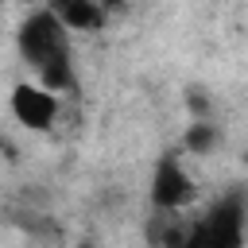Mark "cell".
Segmentation results:
<instances>
[{
	"label": "cell",
	"mask_w": 248,
	"mask_h": 248,
	"mask_svg": "<svg viewBox=\"0 0 248 248\" xmlns=\"http://www.w3.org/2000/svg\"><path fill=\"white\" fill-rule=\"evenodd\" d=\"M213 143H217V124H209V120H194V124H186L182 147H186L190 155H205Z\"/></svg>",
	"instance_id": "cell-6"
},
{
	"label": "cell",
	"mask_w": 248,
	"mask_h": 248,
	"mask_svg": "<svg viewBox=\"0 0 248 248\" xmlns=\"http://www.w3.org/2000/svg\"><path fill=\"white\" fill-rule=\"evenodd\" d=\"M16 46H19V58L27 62V70L35 74L39 85H46V89L58 93V97L78 93V70H74L70 27H66L46 4L35 8V12L19 23Z\"/></svg>",
	"instance_id": "cell-1"
},
{
	"label": "cell",
	"mask_w": 248,
	"mask_h": 248,
	"mask_svg": "<svg viewBox=\"0 0 248 248\" xmlns=\"http://www.w3.org/2000/svg\"><path fill=\"white\" fill-rule=\"evenodd\" d=\"M244 229H248L244 194H225L217 205H209L194 221L186 248H244Z\"/></svg>",
	"instance_id": "cell-2"
},
{
	"label": "cell",
	"mask_w": 248,
	"mask_h": 248,
	"mask_svg": "<svg viewBox=\"0 0 248 248\" xmlns=\"http://www.w3.org/2000/svg\"><path fill=\"white\" fill-rule=\"evenodd\" d=\"M12 116L31 132H50L58 120V93L39 81H19L12 89Z\"/></svg>",
	"instance_id": "cell-4"
},
{
	"label": "cell",
	"mask_w": 248,
	"mask_h": 248,
	"mask_svg": "<svg viewBox=\"0 0 248 248\" xmlns=\"http://www.w3.org/2000/svg\"><path fill=\"white\" fill-rule=\"evenodd\" d=\"M74 248H97V244H89V240H81V244H74Z\"/></svg>",
	"instance_id": "cell-8"
},
{
	"label": "cell",
	"mask_w": 248,
	"mask_h": 248,
	"mask_svg": "<svg viewBox=\"0 0 248 248\" xmlns=\"http://www.w3.org/2000/svg\"><path fill=\"white\" fill-rule=\"evenodd\" d=\"M194 194H198V186L186 174V167L178 163V155L174 151L159 155V163L151 170V205L155 209H167V213H182L194 202Z\"/></svg>",
	"instance_id": "cell-3"
},
{
	"label": "cell",
	"mask_w": 248,
	"mask_h": 248,
	"mask_svg": "<svg viewBox=\"0 0 248 248\" xmlns=\"http://www.w3.org/2000/svg\"><path fill=\"white\" fill-rule=\"evenodd\" d=\"M46 8L70 27V31H101L108 23V12L97 0H46Z\"/></svg>",
	"instance_id": "cell-5"
},
{
	"label": "cell",
	"mask_w": 248,
	"mask_h": 248,
	"mask_svg": "<svg viewBox=\"0 0 248 248\" xmlns=\"http://www.w3.org/2000/svg\"><path fill=\"white\" fill-rule=\"evenodd\" d=\"M105 12H116V8H124V0H97Z\"/></svg>",
	"instance_id": "cell-7"
}]
</instances>
